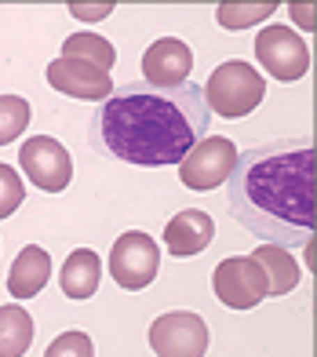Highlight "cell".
I'll list each match as a JSON object with an SVG mask.
<instances>
[{
  "label": "cell",
  "instance_id": "cell-1",
  "mask_svg": "<svg viewBox=\"0 0 317 357\" xmlns=\"http://www.w3.org/2000/svg\"><path fill=\"white\" fill-rule=\"evenodd\" d=\"M314 168L310 139H274L237 153L226 178L233 219L266 245H314Z\"/></svg>",
  "mask_w": 317,
  "mask_h": 357
},
{
  "label": "cell",
  "instance_id": "cell-2",
  "mask_svg": "<svg viewBox=\"0 0 317 357\" xmlns=\"http://www.w3.org/2000/svg\"><path fill=\"white\" fill-rule=\"evenodd\" d=\"M208 124L212 113L194 80H186L183 88L124 84L99 102L91 142L124 165L164 168L179 165L208 135Z\"/></svg>",
  "mask_w": 317,
  "mask_h": 357
},
{
  "label": "cell",
  "instance_id": "cell-3",
  "mask_svg": "<svg viewBox=\"0 0 317 357\" xmlns=\"http://www.w3.org/2000/svg\"><path fill=\"white\" fill-rule=\"evenodd\" d=\"M208 113H219L226 121H241L266 99V80L259 70H252V62L230 59L223 66H215L208 84L201 88Z\"/></svg>",
  "mask_w": 317,
  "mask_h": 357
},
{
  "label": "cell",
  "instance_id": "cell-4",
  "mask_svg": "<svg viewBox=\"0 0 317 357\" xmlns=\"http://www.w3.org/2000/svg\"><path fill=\"white\" fill-rule=\"evenodd\" d=\"M157 270H161V245L150 234L128 230L114 241L109 248V278L128 291H142L150 288Z\"/></svg>",
  "mask_w": 317,
  "mask_h": 357
},
{
  "label": "cell",
  "instance_id": "cell-5",
  "mask_svg": "<svg viewBox=\"0 0 317 357\" xmlns=\"http://www.w3.org/2000/svg\"><path fill=\"white\" fill-rule=\"evenodd\" d=\"M212 288H215V299L223 306H230V310H256V306L270 296L266 273L252 255L223 259L212 273Z\"/></svg>",
  "mask_w": 317,
  "mask_h": 357
},
{
  "label": "cell",
  "instance_id": "cell-6",
  "mask_svg": "<svg viewBox=\"0 0 317 357\" xmlns=\"http://www.w3.org/2000/svg\"><path fill=\"white\" fill-rule=\"evenodd\" d=\"M256 59L270 77L292 84V80H303L310 70V44L288 26H266L256 37Z\"/></svg>",
  "mask_w": 317,
  "mask_h": 357
},
{
  "label": "cell",
  "instance_id": "cell-7",
  "mask_svg": "<svg viewBox=\"0 0 317 357\" xmlns=\"http://www.w3.org/2000/svg\"><path fill=\"white\" fill-rule=\"evenodd\" d=\"M150 350L157 357H204L208 354V321L190 310L161 314L150 324Z\"/></svg>",
  "mask_w": 317,
  "mask_h": 357
},
{
  "label": "cell",
  "instance_id": "cell-8",
  "mask_svg": "<svg viewBox=\"0 0 317 357\" xmlns=\"http://www.w3.org/2000/svg\"><path fill=\"white\" fill-rule=\"evenodd\" d=\"M233 165H237V146L223 135H204L179 160V183L186 190H215L230 178Z\"/></svg>",
  "mask_w": 317,
  "mask_h": 357
},
{
  "label": "cell",
  "instance_id": "cell-9",
  "mask_svg": "<svg viewBox=\"0 0 317 357\" xmlns=\"http://www.w3.org/2000/svg\"><path fill=\"white\" fill-rule=\"evenodd\" d=\"M19 165L29 175V183L44 193H62L73 183L70 150L52 135H29L19 150Z\"/></svg>",
  "mask_w": 317,
  "mask_h": 357
},
{
  "label": "cell",
  "instance_id": "cell-10",
  "mask_svg": "<svg viewBox=\"0 0 317 357\" xmlns=\"http://www.w3.org/2000/svg\"><path fill=\"white\" fill-rule=\"evenodd\" d=\"M47 84H52L59 95L66 99H84V102H106L114 95V80H109L106 70L91 66V62L81 59H55L47 62Z\"/></svg>",
  "mask_w": 317,
  "mask_h": 357
},
{
  "label": "cell",
  "instance_id": "cell-11",
  "mask_svg": "<svg viewBox=\"0 0 317 357\" xmlns=\"http://www.w3.org/2000/svg\"><path fill=\"white\" fill-rule=\"evenodd\" d=\"M190 73H194V52L190 44L179 37H161L146 47L142 55V84H153V88H183Z\"/></svg>",
  "mask_w": 317,
  "mask_h": 357
},
{
  "label": "cell",
  "instance_id": "cell-12",
  "mask_svg": "<svg viewBox=\"0 0 317 357\" xmlns=\"http://www.w3.org/2000/svg\"><path fill=\"white\" fill-rule=\"evenodd\" d=\"M212 237H215L212 215L201 212V208H186V212L171 215L164 226V252L176 259H190V255H201L208 248Z\"/></svg>",
  "mask_w": 317,
  "mask_h": 357
},
{
  "label": "cell",
  "instance_id": "cell-13",
  "mask_svg": "<svg viewBox=\"0 0 317 357\" xmlns=\"http://www.w3.org/2000/svg\"><path fill=\"white\" fill-rule=\"evenodd\" d=\"M47 278H52V255H47V248L40 245H26L19 255H15V263L8 270V291L11 299H33L44 291Z\"/></svg>",
  "mask_w": 317,
  "mask_h": 357
},
{
  "label": "cell",
  "instance_id": "cell-14",
  "mask_svg": "<svg viewBox=\"0 0 317 357\" xmlns=\"http://www.w3.org/2000/svg\"><path fill=\"white\" fill-rule=\"evenodd\" d=\"M99 281H102V259L95 255L91 248H77L66 255L62 263V273H59V284L70 299H91L99 291Z\"/></svg>",
  "mask_w": 317,
  "mask_h": 357
},
{
  "label": "cell",
  "instance_id": "cell-15",
  "mask_svg": "<svg viewBox=\"0 0 317 357\" xmlns=\"http://www.w3.org/2000/svg\"><path fill=\"white\" fill-rule=\"evenodd\" d=\"M252 259L263 266L266 273V284H270V296H288V291H295L299 284V263L295 255L288 248H277V245H259L256 252H252Z\"/></svg>",
  "mask_w": 317,
  "mask_h": 357
},
{
  "label": "cell",
  "instance_id": "cell-16",
  "mask_svg": "<svg viewBox=\"0 0 317 357\" xmlns=\"http://www.w3.org/2000/svg\"><path fill=\"white\" fill-rule=\"evenodd\" d=\"M33 343V317L22 303L0 306V357H22Z\"/></svg>",
  "mask_w": 317,
  "mask_h": 357
},
{
  "label": "cell",
  "instance_id": "cell-17",
  "mask_svg": "<svg viewBox=\"0 0 317 357\" xmlns=\"http://www.w3.org/2000/svg\"><path fill=\"white\" fill-rule=\"evenodd\" d=\"M62 59H81V62H91V66L109 73L114 62H117V52H114L109 40L95 37V33H73V37L62 40Z\"/></svg>",
  "mask_w": 317,
  "mask_h": 357
},
{
  "label": "cell",
  "instance_id": "cell-18",
  "mask_svg": "<svg viewBox=\"0 0 317 357\" xmlns=\"http://www.w3.org/2000/svg\"><path fill=\"white\" fill-rule=\"evenodd\" d=\"M274 11H277L274 0H266V4H252V0H245V4H219L215 22L223 29H248V26H256L263 19H270Z\"/></svg>",
  "mask_w": 317,
  "mask_h": 357
},
{
  "label": "cell",
  "instance_id": "cell-19",
  "mask_svg": "<svg viewBox=\"0 0 317 357\" xmlns=\"http://www.w3.org/2000/svg\"><path fill=\"white\" fill-rule=\"evenodd\" d=\"M29 128V102L22 95H0V146L15 142Z\"/></svg>",
  "mask_w": 317,
  "mask_h": 357
},
{
  "label": "cell",
  "instance_id": "cell-20",
  "mask_svg": "<svg viewBox=\"0 0 317 357\" xmlns=\"http://www.w3.org/2000/svg\"><path fill=\"white\" fill-rule=\"evenodd\" d=\"M26 201V183H22V175L19 168H11V165H0V219H8L19 212V204Z\"/></svg>",
  "mask_w": 317,
  "mask_h": 357
},
{
  "label": "cell",
  "instance_id": "cell-21",
  "mask_svg": "<svg viewBox=\"0 0 317 357\" xmlns=\"http://www.w3.org/2000/svg\"><path fill=\"white\" fill-rule=\"evenodd\" d=\"M44 357H95V347H91L88 332L70 328V332H62V335H55L52 343H47Z\"/></svg>",
  "mask_w": 317,
  "mask_h": 357
},
{
  "label": "cell",
  "instance_id": "cell-22",
  "mask_svg": "<svg viewBox=\"0 0 317 357\" xmlns=\"http://www.w3.org/2000/svg\"><path fill=\"white\" fill-rule=\"evenodd\" d=\"M114 11V4H70V15H77V19H84V22H99V19H106V15Z\"/></svg>",
  "mask_w": 317,
  "mask_h": 357
},
{
  "label": "cell",
  "instance_id": "cell-23",
  "mask_svg": "<svg viewBox=\"0 0 317 357\" xmlns=\"http://www.w3.org/2000/svg\"><path fill=\"white\" fill-rule=\"evenodd\" d=\"M292 19L303 26V29H314V4H292Z\"/></svg>",
  "mask_w": 317,
  "mask_h": 357
}]
</instances>
